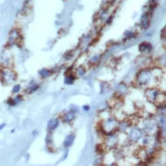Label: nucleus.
<instances>
[{
    "label": "nucleus",
    "mask_w": 166,
    "mask_h": 166,
    "mask_svg": "<svg viewBox=\"0 0 166 166\" xmlns=\"http://www.w3.org/2000/svg\"><path fill=\"white\" fill-rule=\"evenodd\" d=\"M155 69H142L139 72V74L137 75V83L139 84V86L141 87H147L149 86L150 83L153 80H157L159 79L160 76H158L157 74H155Z\"/></svg>",
    "instance_id": "f257e3e1"
},
{
    "label": "nucleus",
    "mask_w": 166,
    "mask_h": 166,
    "mask_svg": "<svg viewBox=\"0 0 166 166\" xmlns=\"http://www.w3.org/2000/svg\"><path fill=\"white\" fill-rule=\"evenodd\" d=\"M0 80L2 81L3 84L10 85L16 80V74L10 68L4 67L1 70H0Z\"/></svg>",
    "instance_id": "f03ea898"
},
{
    "label": "nucleus",
    "mask_w": 166,
    "mask_h": 166,
    "mask_svg": "<svg viewBox=\"0 0 166 166\" xmlns=\"http://www.w3.org/2000/svg\"><path fill=\"white\" fill-rule=\"evenodd\" d=\"M21 40V34L17 29H13L9 34V44L14 45L17 44V42Z\"/></svg>",
    "instance_id": "7ed1b4c3"
},
{
    "label": "nucleus",
    "mask_w": 166,
    "mask_h": 166,
    "mask_svg": "<svg viewBox=\"0 0 166 166\" xmlns=\"http://www.w3.org/2000/svg\"><path fill=\"white\" fill-rule=\"evenodd\" d=\"M159 93V91L155 89V88H149V89H147L146 92H145V96L147 98V100L149 101V102L151 103H154V101L157 97V95H158Z\"/></svg>",
    "instance_id": "20e7f679"
},
{
    "label": "nucleus",
    "mask_w": 166,
    "mask_h": 166,
    "mask_svg": "<svg viewBox=\"0 0 166 166\" xmlns=\"http://www.w3.org/2000/svg\"><path fill=\"white\" fill-rule=\"evenodd\" d=\"M75 119V114L74 113H72L71 111H68V112H66L64 115H63V117H62V120L65 122V123H67V124H69V123H71L73 120Z\"/></svg>",
    "instance_id": "39448f33"
},
{
    "label": "nucleus",
    "mask_w": 166,
    "mask_h": 166,
    "mask_svg": "<svg viewBox=\"0 0 166 166\" xmlns=\"http://www.w3.org/2000/svg\"><path fill=\"white\" fill-rule=\"evenodd\" d=\"M142 136V132L139 130V129H133V130L129 133V140H132V141H137L139 140V138Z\"/></svg>",
    "instance_id": "423d86ee"
},
{
    "label": "nucleus",
    "mask_w": 166,
    "mask_h": 166,
    "mask_svg": "<svg viewBox=\"0 0 166 166\" xmlns=\"http://www.w3.org/2000/svg\"><path fill=\"white\" fill-rule=\"evenodd\" d=\"M139 50H140L141 52H150L151 50H152V46L149 43L143 42L139 46Z\"/></svg>",
    "instance_id": "0eeeda50"
},
{
    "label": "nucleus",
    "mask_w": 166,
    "mask_h": 166,
    "mask_svg": "<svg viewBox=\"0 0 166 166\" xmlns=\"http://www.w3.org/2000/svg\"><path fill=\"white\" fill-rule=\"evenodd\" d=\"M58 125H59V120L57 118H54V119H51L49 122L48 128L50 129V131H52L54 129H56Z\"/></svg>",
    "instance_id": "6e6552de"
},
{
    "label": "nucleus",
    "mask_w": 166,
    "mask_h": 166,
    "mask_svg": "<svg viewBox=\"0 0 166 166\" xmlns=\"http://www.w3.org/2000/svg\"><path fill=\"white\" fill-rule=\"evenodd\" d=\"M74 139H75V135L74 134H70L68 135L67 138H66V140H65V146L66 147H69L73 144V142H74Z\"/></svg>",
    "instance_id": "1a4fd4ad"
},
{
    "label": "nucleus",
    "mask_w": 166,
    "mask_h": 166,
    "mask_svg": "<svg viewBox=\"0 0 166 166\" xmlns=\"http://www.w3.org/2000/svg\"><path fill=\"white\" fill-rule=\"evenodd\" d=\"M74 80H75V76H72V75L67 76V77H66V80H65V83H66V84H68V85H71L72 83L74 82Z\"/></svg>",
    "instance_id": "9d476101"
},
{
    "label": "nucleus",
    "mask_w": 166,
    "mask_h": 166,
    "mask_svg": "<svg viewBox=\"0 0 166 166\" xmlns=\"http://www.w3.org/2000/svg\"><path fill=\"white\" fill-rule=\"evenodd\" d=\"M39 74H40L43 78H45V77H48V76L50 74V71L49 69H42V70L39 72Z\"/></svg>",
    "instance_id": "9b49d317"
},
{
    "label": "nucleus",
    "mask_w": 166,
    "mask_h": 166,
    "mask_svg": "<svg viewBox=\"0 0 166 166\" xmlns=\"http://www.w3.org/2000/svg\"><path fill=\"white\" fill-rule=\"evenodd\" d=\"M20 88H21V87H20L19 85H14V86H13V93L17 94L18 92L20 91Z\"/></svg>",
    "instance_id": "f8f14e48"
},
{
    "label": "nucleus",
    "mask_w": 166,
    "mask_h": 166,
    "mask_svg": "<svg viewBox=\"0 0 166 166\" xmlns=\"http://www.w3.org/2000/svg\"><path fill=\"white\" fill-rule=\"evenodd\" d=\"M112 19H113V16H112V15H110V16H109V18L106 20V24H109L110 22L112 21Z\"/></svg>",
    "instance_id": "ddd939ff"
},
{
    "label": "nucleus",
    "mask_w": 166,
    "mask_h": 166,
    "mask_svg": "<svg viewBox=\"0 0 166 166\" xmlns=\"http://www.w3.org/2000/svg\"><path fill=\"white\" fill-rule=\"evenodd\" d=\"M162 39L164 40L165 39V29H164V28H163V30H162Z\"/></svg>",
    "instance_id": "4468645a"
},
{
    "label": "nucleus",
    "mask_w": 166,
    "mask_h": 166,
    "mask_svg": "<svg viewBox=\"0 0 166 166\" xmlns=\"http://www.w3.org/2000/svg\"><path fill=\"white\" fill-rule=\"evenodd\" d=\"M84 110H89V106L88 105H84Z\"/></svg>",
    "instance_id": "2eb2a0df"
},
{
    "label": "nucleus",
    "mask_w": 166,
    "mask_h": 166,
    "mask_svg": "<svg viewBox=\"0 0 166 166\" xmlns=\"http://www.w3.org/2000/svg\"><path fill=\"white\" fill-rule=\"evenodd\" d=\"M5 125H6L5 124H1V125H0V130H1L2 128H4V127H5Z\"/></svg>",
    "instance_id": "dca6fc26"
}]
</instances>
